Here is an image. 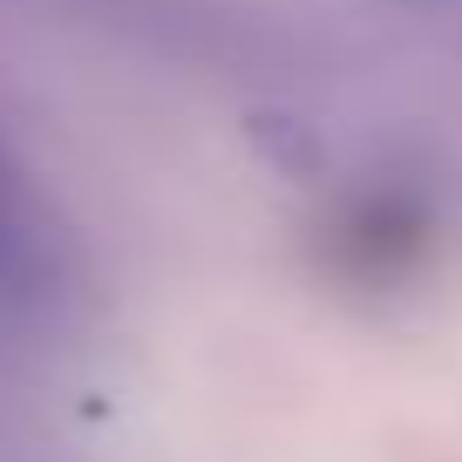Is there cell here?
Wrapping results in <instances>:
<instances>
[{
  "label": "cell",
  "instance_id": "1",
  "mask_svg": "<svg viewBox=\"0 0 462 462\" xmlns=\"http://www.w3.org/2000/svg\"><path fill=\"white\" fill-rule=\"evenodd\" d=\"M252 136H259V143L273 150V157L286 163L292 177H306V171L319 163V143H313V130H306V123H292V116H265V109H259V116H252Z\"/></svg>",
  "mask_w": 462,
  "mask_h": 462
},
{
  "label": "cell",
  "instance_id": "2",
  "mask_svg": "<svg viewBox=\"0 0 462 462\" xmlns=\"http://www.w3.org/2000/svg\"><path fill=\"white\" fill-rule=\"evenodd\" d=\"M0 204H7V171H0Z\"/></svg>",
  "mask_w": 462,
  "mask_h": 462
},
{
  "label": "cell",
  "instance_id": "3",
  "mask_svg": "<svg viewBox=\"0 0 462 462\" xmlns=\"http://www.w3.org/2000/svg\"><path fill=\"white\" fill-rule=\"evenodd\" d=\"M0 211H7V204H0ZM0 238H7V217H0Z\"/></svg>",
  "mask_w": 462,
  "mask_h": 462
}]
</instances>
